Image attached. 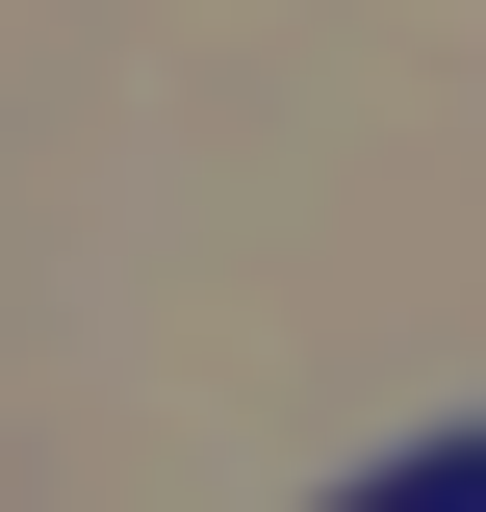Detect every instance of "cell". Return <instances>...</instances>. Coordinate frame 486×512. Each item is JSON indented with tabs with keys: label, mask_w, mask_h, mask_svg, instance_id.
<instances>
[{
	"label": "cell",
	"mask_w": 486,
	"mask_h": 512,
	"mask_svg": "<svg viewBox=\"0 0 486 512\" xmlns=\"http://www.w3.org/2000/svg\"><path fill=\"white\" fill-rule=\"evenodd\" d=\"M384 512H486V410H461V436H410V461H384Z\"/></svg>",
	"instance_id": "1"
}]
</instances>
